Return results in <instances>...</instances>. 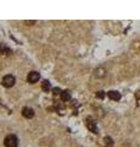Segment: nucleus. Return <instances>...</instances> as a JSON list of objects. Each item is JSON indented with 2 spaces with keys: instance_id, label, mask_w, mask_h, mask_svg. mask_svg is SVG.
<instances>
[{
  "instance_id": "obj_1",
  "label": "nucleus",
  "mask_w": 140,
  "mask_h": 147,
  "mask_svg": "<svg viewBox=\"0 0 140 147\" xmlns=\"http://www.w3.org/2000/svg\"><path fill=\"white\" fill-rule=\"evenodd\" d=\"M4 144L6 147H17L18 145V139L15 135H7L4 140Z\"/></svg>"
},
{
  "instance_id": "obj_2",
  "label": "nucleus",
  "mask_w": 140,
  "mask_h": 147,
  "mask_svg": "<svg viewBox=\"0 0 140 147\" xmlns=\"http://www.w3.org/2000/svg\"><path fill=\"white\" fill-rule=\"evenodd\" d=\"M15 82H16V80H15V77H14L12 75H6L3 79V86L10 88V87H12L14 85H15Z\"/></svg>"
},
{
  "instance_id": "obj_3",
  "label": "nucleus",
  "mask_w": 140,
  "mask_h": 147,
  "mask_svg": "<svg viewBox=\"0 0 140 147\" xmlns=\"http://www.w3.org/2000/svg\"><path fill=\"white\" fill-rule=\"evenodd\" d=\"M38 80H39V74L37 71H31L29 75H27V81H29L30 84H36Z\"/></svg>"
},
{
  "instance_id": "obj_4",
  "label": "nucleus",
  "mask_w": 140,
  "mask_h": 147,
  "mask_svg": "<svg viewBox=\"0 0 140 147\" xmlns=\"http://www.w3.org/2000/svg\"><path fill=\"white\" fill-rule=\"evenodd\" d=\"M22 115L27 118V119H32L35 117V110L32 108H29V107H25L22 109Z\"/></svg>"
},
{
  "instance_id": "obj_5",
  "label": "nucleus",
  "mask_w": 140,
  "mask_h": 147,
  "mask_svg": "<svg viewBox=\"0 0 140 147\" xmlns=\"http://www.w3.org/2000/svg\"><path fill=\"white\" fill-rule=\"evenodd\" d=\"M108 97L113 100H119L120 99V93L118 91H109L108 92Z\"/></svg>"
},
{
  "instance_id": "obj_6",
  "label": "nucleus",
  "mask_w": 140,
  "mask_h": 147,
  "mask_svg": "<svg viewBox=\"0 0 140 147\" xmlns=\"http://www.w3.org/2000/svg\"><path fill=\"white\" fill-rule=\"evenodd\" d=\"M86 125H87V127H88V130L90 131H92V132H95V134H97V126H96V124H95V121H91L90 119L87 120V123H86Z\"/></svg>"
},
{
  "instance_id": "obj_7",
  "label": "nucleus",
  "mask_w": 140,
  "mask_h": 147,
  "mask_svg": "<svg viewBox=\"0 0 140 147\" xmlns=\"http://www.w3.org/2000/svg\"><path fill=\"white\" fill-rule=\"evenodd\" d=\"M60 98H62V100H64V102H67V100H70V98H71V93H70V91H62V94H60Z\"/></svg>"
},
{
  "instance_id": "obj_8",
  "label": "nucleus",
  "mask_w": 140,
  "mask_h": 147,
  "mask_svg": "<svg viewBox=\"0 0 140 147\" xmlns=\"http://www.w3.org/2000/svg\"><path fill=\"white\" fill-rule=\"evenodd\" d=\"M103 141H105V145L107 147H113V140H112L109 136H106L103 139Z\"/></svg>"
},
{
  "instance_id": "obj_9",
  "label": "nucleus",
  "mask_w": 140,
  "mask_h": 147,
  "mask_svg": "<svg viewBox=\"0 0 140 147\" xmlns=\"http://www.w3.org/2000/svg\"><path fill=\"white\" fill-rule=\"evenodd\" d=\"M42 90L43 91H49L50 90V84H49V81H43L42 82Z\"/></svg>"
},
{
  "instance_id": "obj_10",
  "label": "nucleus",
  "mask_w": 140,
  "mask_h": 147,
  "mask_svg": "<svg viewBox=\"0 0 140 147\" xmlns=\"http://www.w3.org/2000/svg\"><path fill=\"white\" fill-rule=\"evenodd\" d=\"M96 97L99 98V99H103L105 97H106V92H103V91H99L96 93Z\"/></svg>"
},
{
  "instance_id": "obj_11",
  "label": "nucleus",
  "mask_w": 140,
  "mask_h": 147,
  "mask_svg": "<svg viewBox=\"0 0 140 147\" xmlns=\"http://www.w3.org/2000/svg\"><path fill=\"white\" fill-rule=\"evenodd\" d=\"M7 52V48L5 47V45L4 44H1L0 43V55H3V54H5Z\"/></svg>"
},
{
  "instance_id": "obj_12",
  "label": "nucleus",
  "mask_w": 140,
  "mask_h": 147,
  "mask_svg": "<svg viewBox=\"0 0 140 147\" xmlns=\"http://www.w3.org/2000/svg\"><path fill=\"white\" fill-rule=\"evenodd\" d=\"M53 93L54 94H59V93H62V91H60V88H58V87H55V88L53 90Z\"/></svg>"
},
{
  "instance_id": "obj_13",
  "label": "nucleus",
  "mask_w": 140,
  "mask_h": 147,
  "mask_svg": "<svg viewBox=\"0 0 140 147\" xmlns=\"http://www.w3.org/2000/svg\"><path fill=\"white\" fill-rule=\"evenodd\" d=\"M135 97H137L138 99H140V91H138V92H137V94H135Z\"/></svg>"
}]
</instances>
